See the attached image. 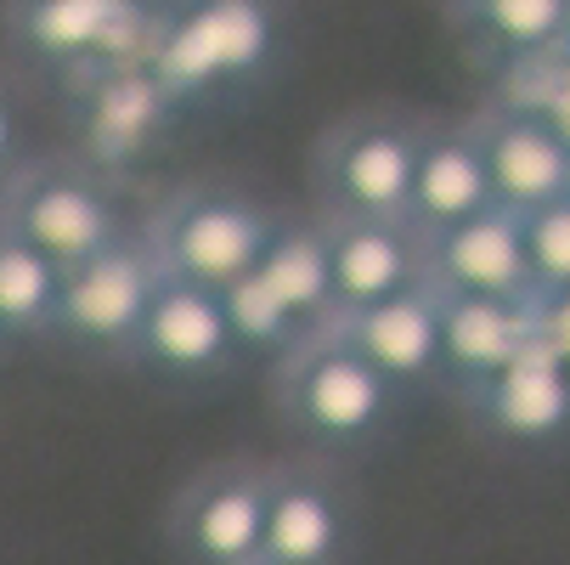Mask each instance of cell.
<instances>
[{
	"label": "cell",
	"instance_id": "obj_1",
	"mask_svg": "<svg viewBox=\"0 0 570 565\" xmlns=\"http://www.w3.org/2000/svg\"><path fill=\"white\" fill-rule=\"evenodd\" d=\"M283 57V0H153L136 74L165 108L261 86Z\"/></svg>",
	"mask_w": 570,
	"mask_h": 565
},
{
	"label": "cell",
	"instance_id": "obj_2",
	"mask_svg": "<svg viewBox=\"0 0 570 565\" xmlns=\"http://www.w3.org/2000/svg\"><path fill=\"white\" fill-rule=\"evenodd\" d=\"M277 221L283 215H272L249 193L198 182V187H181L158 204V215L141 226V237H147V250L165 277L226 294L232 283H243L261 266Z\"/></svg>",
	"mask_w": 570,
	"mask_h": 565
},
{
	"label": "cell",
	"instance_id": "obj_3",
	"mask_svg": "<svg viewBox=\"0 0 570 565\" xmlns=\"http://www.w3.org/2000/svg\"><path fill=\"white\" fill-rule=\"evenodd\" d=\"M277 408L305 441L345 452L390 430L401 390L373 362H362L345 340L311 334L277 362Z\"/></svg>",
	"mask_w": 570,
	"mask_h": 565
},
{
	"label": "cell",
	"instance_id": "obj_4",
	"mask_svg": "<svg viewBox=\"0 0 570 565\" xmlns=\"http://www.w3.org/2000/svg\"><path fill=\"white\" fill-rule=\"evenodd\" d=\"M0 226L62 272L130 237V221L114 187L91 171L68 165V158H35L0 187Z\"/></svg>",
	"mask_w": 570,
	"mask_h": 565
},
{
	"label": "cell",
	"instance_id": "obj_5",
	"mask_svg": "<svg viewBox=\"0 0 570 565\" xmlns=\"http://www.w3.org/2000/svg\"><path fill=\"white\" fill-rule=\"evenodd\" d=\"M424 125L401 114H356L316 142L311 182L328 221H406Z\"/></svg>",
	"mask_w": 570,
	"mask_h": 565
},
{
	"label": "cell",
	"instance_id": "obj_6",
	"mask_svg": "<svg viewBox=\"0 0 570 565\" xmlns=\"http://www.w3.org/2000/svg\"><path fill=\"white\" fill-rule=\"evenodd\" d=\"M7 40L51 74H130L141 62L153 0H7Z\"/></svg>",
	"mask_w": 570,
	"mask_h": 565
},
{
	"label": "cell",
	"instance_id": "obj_7",
	"mask_svg": "<svg viewBox=\"0 0 570 565\" xmlns=\"http://www.w3.org/2000/svg\"><path fill=\"white\" fill-rule=\"evenodd\" d=\"M158 277L165 272H158L141 232H130L125 244H114L91 261L68 266L51 340L86 351V357H130L136 362V340H141L147 305L158 294Z\"/></svg>",
	"mask_w": 570,
	"mask_h": 565
},
{
	"label": "cell",
	"instance_id": "obj_8",
	"mask_svg": "<svg viewBox=\"0 0 570 565\" xmlns=\"http://www.w3.org/2000/svg\"><path fill=\"white\" fill-rule=\"evenodd\" d=\"M136 362H147L165 379H181V384L226 379L243 362L226 300L209 289H193L181 277H158V294L147 305L141 340H136Z\"/></svg>",
	"mask_w": 570,
	"mask_h": 565
},
{
	"label": "cell",
	"instance_id": "obj_9",
	"mask_svg": "<svg viewBox=\"0 0 570 565\" xmlns=\"http://www.w3.org/2000/svg\"><path fill=\"white\" fill-rule=\"evenodd\" d=\"M266 480L272 469L220 464L198 475L176 504V548L193 565H255L266 532Z\"/></svg>",
	"mask_w": 570,
	"mask_h": 565
},
{
	"label": "cell",
	"instance_id": "obj_10",
	"mask_svg": "<svg viewBox=\"0 0 570 565\" xmlns=\"http://www.w3.org/2000/svg\"><path fill=\"white\" fill-rule=\"evenodd\" d=\"M424 244V283L435 294H469V300H531V266L520 215L485 210L463 226L430 232Z\"/></svg>",
	"mask_w": 570,
	"mask_h": 565
},
{
	"label": "cell",
	"instance_id": "obj_11",
	"mask_svg": "<svg viewBox=\"0 0 570 565\" xmlns=\"http://www.w3.org/2000/svg\"><path fill=\"white\" fill-rule=\"evenodd\" d=\"M485 182H492V204L509 215L548 210L570 198V147L531 114L520 108H492L485 119L469 125Z\"/></svg>",
	"mask_w": 570,
	"mask_h": 565
},
{
	"label": "cell",
	"instance_id": "obj_12",
	"mask_svg": "<svg viewBox=\"0 0 570 565\" xmlns=\"http://www.w3.org/2000/svg\"><path fill=\"white\" fill-rule=\"evenodd\" d=\"M328 277H334V316L367 311L424 283V244L406 221H328Z\"/></svg>",
	"mask_w": 570,
	"mask_h": 565
},
{
	"label": "cell",
	"instance_id": "obj_13",
	"mask_svg": "<svg viewBox=\"0 0 570 565\" xmlns=\"http://www.w3.org/2000/svg\"><path fill=\"white\" fill-rule=\"evenodd\" d=\"M322 334L345 340L395 390H413V384L435 379V362H441V300H435L430 283H419V289H406L395 300H379L367 311L334 316Z\"/></svg>",
	"mask_w": 570,
	"mask_h": 565
},
{
	"label": "cell",
	"instance_id": "obj_14",
	"mask_svg": "<svg viewBox=\"0 0 570 565\" xmlns=\"http://www.w3.org/2000/svg\"><path fill=\"white\" fill-rule=\"evenodd\" d=\"M345 498L316 469H272L266 480V532L255 565H334L345 548Z\"/></svg>",
	"mask_w": 570,
	"mask_h": 565
},
{
	"label": "cell",
	"instance_id": "obj_15",
	"mask_svg": "<svg viewBox=\"0 0 570 565\" xmlns=\"http://www.w3.org/2000/svg\"><path fill=\"white\" fill-rule=\"evenodd\" d=\"M463 401L492 436L520 447H542L570 430V373L537 345V334L498 379L463 390Z\"/></svg>",
	"mask_w": 570,
	"mask_h": 565
},
{
	"label": "cell",
	"instance_id": "obj_16",
	"mask_svg": "<svg viewBox=\"0 0 570 565\" xmlns=\"http://www.w3.org/2000/svg\"><path fill=\"white\" fill-rule=\"evenodd\" d=\"M441 300V362L435 373L458 390H474L498 379L537 334L531 300H469V294H435Z\"/></svg>",
	"mask_w": 570,
	"mask_h": 565
},
{
	"label": "cell",
	"instance_id": "obj_17",
	"mask_svg": "<svg viewBox=\"0 0 570 565\" xmlns=\"http://www.w3.org/2000/svg\"><path fill=\"white\" fill-rule=\"evenodd\" d=\"M492 204V182H485L480 147L469 130H424L419 165H413V198H406V226L419 237L463 226Z\"/></svg>",
	"mask_w": 570,
	"mask_h": 565
},
{
	"label": "cell",
	"instance_id": "obj_18",
	"mask_svg": "<svg viewBox=\"0 0 570 565\" xmlns=\"http://www.w3.org/2000/svg\"><path fill=\"white\" fill-rule=\"evenodd\" d=\"M249 277L305 340L334 322V277H328V232H322V215L277 221L272 244Z\"/></svg>",
	"mask_w": 570,
	"mask_h": 565
},
{
	"label": "cell",
	"instance_id": "obj_19",
	"mask_svg": "<svg viewBox=\"0 0 570 565\" xmlns=\"http://www.w3.org/2000/svg\"><path fill=\"white\" fill-rule=\"evenodd\" d=\"M62 266L0 226V345H35L57 334Z\"/></svg>",
	"mask_w": 570,
	"mask_h": 565
},
{
	"label": "cell",
	"instance_id": "obj_20",
	"mask_svg": "<svg viewBox=\"0 0 570 565\" xmlns=\"http://www.w3.org/2000/svg\"><path fill=\"white\" fill-rule=\"evenodd\" d=\"M458 18L509 57H542L570 40V0H469Z\"/></svg>",
	"mask_w": 570,
	"mask_h": 565
},
{
	"label": "cell",
	"instance_id": "obj_21",
	"mask_svg": "<svg viewBox=\"0 0 570 565\" xmlns=\"http://www.w3.org/2000/svg\"><path fill=\"white\" fill-rule=\"evenodd\" d=\"M520 237H525L531 289L537 294H564L570 289V198L520 215Z\"/></svg>",
	"mask_w": 570,
	"mask_h": 565
},
{
	"label": "cell",
	"instance_id": "obj_22",
	"mask_svg": "<svg viewBox=\"0 0 570 565\" xmlns=\"http://www.w3.org/2000/svg\"><path fill=\"white\" fill-rule=\"evenodd\" d=\"M531 322H537V345L570 373V289L564 294H531Z\"/></svg>",
	"mask_w": 570,
	"mask_h": 565
},
{
	"label": "cell",
	"instance_id": "obj_23",
	"mask_svg": "<svg viewBox=\"0 0 570 565\" xmlns=\"http://www.w3.org/2000/svg\"><path fill=\"white\" fill-rule=\"evenodd\" d=\"M23 136H29V119H23V103L12 91V79H0V187H7L29 158H23Z\"/></svg>",
	"mask_w": 570,
	"mask_h": 565
},
{
	"label": "cell",
	"instance_id": "obj_24",
	"mask_svg": "<svg viewBox=\"0 0 570 565\" xmlns=\"http://www.w3.org/2000/svg\"><path fill=\"white\" fill-rule=\"evenodd\" d=\"M520 114L542 119V125H548V130H553V136H559L564 147H570V68H564V74L553 79V91L542 97V108H520Z\"/></svg>",
	"mask_w": 570,
	"mask_h": 565
},
{
	"label": "cell",
	"instance_id": "obj_25",
	"mask_svg": "<svg viewBox=\"0 0 570 565\" xmlns=\"http://www.w3.org/2000/svg\"><path fill=\"white\" fill-rule=\"evenodd\" d=\"M446 7H452V12H458V7H469V0H446Z\"/></svg>",
	"mask_w": 570,
	"mask_h": 565
},
{
	"label": "cell",
	"instance_id": "obj_26",
	"mask_svg": "<svg viewBox=\"0 0 570 565\" xmlns=\"http://www.w3.org/2000/svg\"><path fill=\"white\" fill-rule=\"evenodd\" d=\"M0 351H7V345H0Z\"/></svg>",
	"mask_w": 570,
	"mask_h": 565
}]
</instances>
